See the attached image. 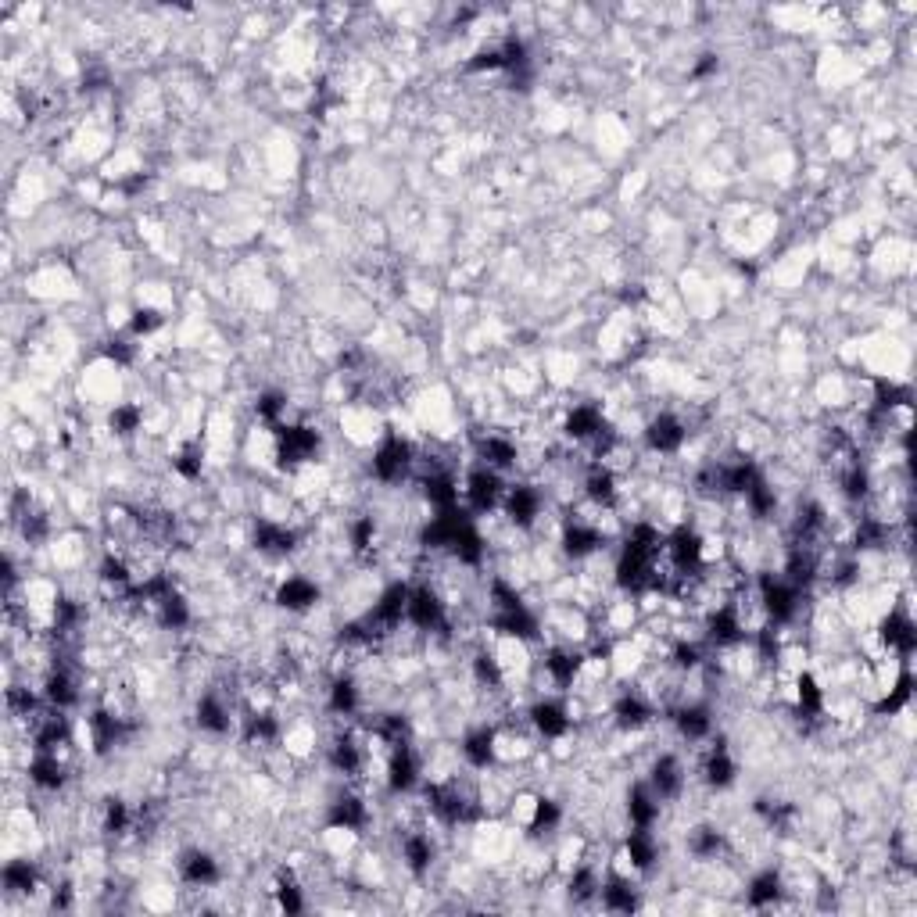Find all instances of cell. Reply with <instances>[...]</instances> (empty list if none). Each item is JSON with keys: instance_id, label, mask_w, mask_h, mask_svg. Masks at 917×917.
<instances>
[{"instance_id": "cell-1", "label": "cell", "mask_w": 917, "mask_h": 917, "mask_svg": "<svg viewBox=\"0 0 917 917\" xmlns=\"http://www.w3.org/2000/svg\"><path fill=\"white\" fill-rule=\"evenodd\" d=\"M276 602H280L287 613H312V609L319 606V584L301 574H291L280 588H276Z\"/></svg>"}, {"instance_id": "cell-3", "label": "cell", "mask_w": 917, "mask_h": 917, "mask_svg": "<svg viewBox=\"0 0 917 917\" xmlns=\"http://www.w3.org/2000/svg\"><path fill=\"white\" fill-rule=\"evenodd\" d=\"M781 892H785L781 871H763V875H756L753 882H749L746 900H749V907H774V903L781 900Z\"/></svg>"}, {"instance_id": "cell-2", "label": "cell", "mask_w": 917, "mask_h": 917, "mask_svg": "<svg viewBox=\"0 0 917 917\" xmlns=\"http://www.w3.org/2000/svg\"><path fill=\"white\" fill-rule=\"evenodd\" d=\"M180 878L190 889H212L219 882V864H215L212 853H201V849H190L180 860Z\"/></svg>"}]
</instances>
